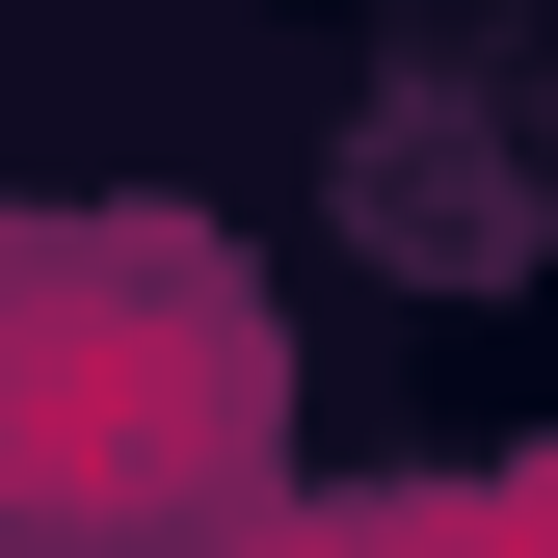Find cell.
I'll use <instances>...</instances> for the list:
<instances>
[{
	"mask_svg": "<svg viewBox=\"0 0 558 558\" xmlns=\"http://www.w3.org/2000/svg\"><path fill=\"white\" fill-rule=\"evenodd\" d=\"M240 478H266V293L214 240L53 214L27 319H0V506H27V558H160Z\"/></svg>",
	"mask_w": 558,
	"mask_h": 558,
	"instance_id": "6da1fadb",
	"label": "cell"
},
{
	"mask_svg": "<svg viewBox=\"0 0 558 558\" xmlns=\"http://www.w3.org/2000/svg\"><path fill=\"white\" fill-rule=\"evenodd\" d=\"M266 558H558V478H452V506H319Z\"/></svg>",
	"mask_w": 558,
	"mask_h": 558,
	"instance_id": "7a4b0ae2",
	"label": "cell"
}]
</instances>
